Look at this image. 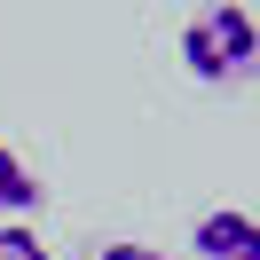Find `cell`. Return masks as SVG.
I'll return each instance as SVG.
<instances>
[{"mask_svg": "<svg viewBox=\"0 0 260 260\" xmlns=\"http://www.w3.org/2000/svg\"><path fill=\"white\" fill-rule=\"evenodd\" d=\"M40 205H48L40 174L16 158V150H8V134H0V213H16V221H24V213H40Z\"/></svg>", "mask_w": 260, "mask_h": 260, "instance_id": "cell-3", "label": "cell"}, {"mask_svg": "<svg viewBox=\"0 0 260 260\" xmlns=\"http://www.w3.org/2000/svg\"><path fill=\"white\" fill-rule=\"evenodd\" d=\"M189 252H197V260H260V213H244V205H213V213H197Z\"/></svg>", "mask_w": 260, "mask_h": 260, "instance_id": "cell-2", "label": "cell"}, {"mask_svg": "<svg viewBox=\"0 0 260 260\" xmlns=\"http://www.w3.org/2000/svg\"><path fill=\"white\" fill-rule=\"evenodd\" d=\"M0 260H48L40 229H32V221H0Z\"/></svg>", "mask_w": 260, "mask_h": 260, "instance_id": "cell-4", "label": "cell"}, {"mask_svg": "<svg viewBox=\"0 0 260 260\" xmlns=\"http://www.w3.org/2000/svg\"><path fill=\"white\" fill-rule=\"evenodd\" d=\"M181 63H189V79H205V87H244L260 71V24H252V8L205 0L197 16L181 24Z\"/></svg>", "mask_w": 260, "mask_h": 260, "instance_id": "cell-1", "label": "cell"}, {"mask_svg": "<svg viewBox=\"0 0 260 260\" xmlns=\"http://www.w3.org/2000/svg\"><path fill=\"white\" fill-rule=\"evenodd\" d=\"M95 260H166V252H158V244H134V237H118V244H103Z\"/></svg>", "mask_w": 260, "mask_h": 260, "instance_id": "cell-5", "label": "cell"}]
</instances>
